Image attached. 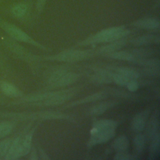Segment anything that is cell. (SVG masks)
<instances>
[{
  "label": "cell",
  "instance_id": "cell-33",
  "mask_svg": "<svg viewBox=\"0 0 160 160\" xmlns=\"http://www.w3.org/2000/svg\"><path fill=\"white\" fill-rule=\"evenodd\" d=\"M30 159H32V160H35V159H38V154L37 152L36 151V149H33L31 152V156H30Z\"/></svg>",
  "mask_w": 160,
  "mask_h": 160
},
{
  "label": "cell",
  "instance_id": "cell-1",
  "mask_svg": "<svg viewBox=\"0 0 160 160\" xmlns=\"http://www.w3.org/2000/svg\"><path fill=\"white\" fill-rule=\"evenodd\" d=\"M131 32L125 26H112L104 29L78 43L79 46H88L99 43L110 42L127 36Z\"/></svg>",
  "mask_w": 160,
  "mask_h": 160
},
{
  "label": "cell",
  "instance_id": "cell-34",
  "mask_svg": "<svg viewBox=\"0 0 160 160\" xmlns=\"http://www.w3.org/2000/svg\"><path fill=\"white\" fill-rule=\"evenodd\" d=\"M0 101H1V98H0Z\"/></svg>",
  "mask_w": 160,
  "mask_h": 160
},
{
  "label": "cell",
  "instance_id": "cell-28",
  "mask_svg": "<svg viewBox=\"0 0 160 160\" xmlns=\"http://www.w3.org/2000/svg\"><path fill=\"white\" fill-rule=\"evenodd\" d=\"M130 79L127 78L126 77L119 74V73H113L112 74V81H114L116 84L123 86H126L128 81Z\"/></svg>",
  "mask_w": 160,
  "mask_h": 160
},
{
  "label": "cell",
  "instance_id": "cell-30",
  "mask_svg": "<svg viewBox=\"0 0 160 160\" xmlns=\"http://www.w3.org/2000/svg\"><path fill=\"white\" fill-rule=\"evenodd\" d=\"M127 88L131 92H134L137 91L139 88V82L136 79H131L128 81L127 84L126 85Z\"/></svg>",
  "mask_w": 160,
  "mask_h": 160
},
{
  "label": "cell",
  "instance_id": "cell-13",
  "mask_svg": "<svg viewBox=\"0 0 160 160\" xmlns=\"http://www.w3.org/2000/svg\"><path fill=\"white\" fill-rule=\"evenodd\" d=\"M160 153V135L159 132L156 134L152 139L149 148V154L148 159H156Z\"/></svg>",
  "mask_w": 160,
  "mask_h": 160
},
{
  "label": "cell",
  "instance_id": "cell-8",
  "mask_svg": "<svg viewBox=\"0 0 160 160\" xmlns=\"http://www.w3.org/2000/svg\"><path fill=\"white\" fill-rule=\"evenodd\" d=\"M160 41V37L158 34H144L130 40V42L135 46H148L152 43L158 44Z\"/></svg>",
  "mask_w": 160,
  "mask_h": 160
},
{
  "label": "cell",
  "instance_id": "cell-2",
  "mask_svg": "<svg viewBox=\"0 0 160 160\" xmlns=\"http://www.w3.org/2000/svg\"><path fill=\"white\" fill-rule=\"evenodd\" d=\"M116 133V128L93 124L91 130V138L88 143L89 147L106 142L112 139Z\"/></svg>",
  "mask_w": 160,
  "mask_h": 160
},
{
  "label": "cell",
  "instance_id": "cell-32",
  "mask_svg": "<svg viewBox=\"0 0 160 160\" xmlns=\"http://www.w3.org/2000/svg\"><path fill=\"white\" fill-rule=\"evenodd\" d=\"M39 154L42 159H50L42 149H39Z\"/></svg>",
  "mask_w": 160,
  "mask_h": 160
},
{
  "label": "cell",
  "instance_id": "cell-16",
  "mask_svg": "<svg viewBox=\"0 0 160 160\" xmlns=\"http://www.w3.org/2000/svg\"><path fill=\"white\" fill-rule=\"evenodd\" d=\"M159 120L157 116H152L146 128V136L148 139H151L159 132Z\"/></svg>",
  "mask_w": 160,
  "mask_h": 160
},
{
  "label": "cell",
  "instance_id": "cell-12",
  "mask_svg": "<svg viewBox=\"0 0 160 160\" xmlns=\"http://www.w3.org/2000/svg\"><path fill=\"white\" fill-rule=\"evenodd\" d=\"M127 43V39H125V38L122 39H120L112 42H110L109 44L102 46L98 49V52L99 53L103 54L104 55L109 54L110 52L116 51L120 49H121L122 47H124Z\"/></svg>",
  "mask_w": 160,
  "mask_h": 160
},
{
  "label": "cell",
  "instance_id": "cell-21",
  "mask_svg": "<svg viewBox=\"0 0 160 160\" xmlns=\"http://www.w3.org/2000/svg\"><path fill=\"white\" fill-rule=\"evenodd\" d=\"M117 73H119L129 79H137L140 74L135 69L130 68H127V67H121V68H118L116 70Z\"/></svg>",
  "mask_w": 160,
  "mask_h": 160
},
{
  "label": "cell",
  "instance_id": "cell-23",
  "mask_svg": "<svg viewBox=\"0 0 160 160\" xmlns=\"http://www.w3.org/2000/svg\"><path fill=\"white\" fill-rule=\"evenodd\" d=\"M28 11V6L24 2L16 4L12 8V13L16 18H22L24 16Z\"/></svg>",
  "mask_w": 160,
  "mask_h": 160
},
{
  "label": "cell",
  "instance_id": "cell-25",
  "mask_svg": "<svg viewBox=\"0 0 160 160\" xmlns=\"http://www.w3.org/2000/svg\"><path fill=\"white\" fill-rule=\"evenodd\" d=\"M14 128V124L9 121H4L0 122V138L9 134Z\"/></svg>",
  "mask_w": 160,
  "mask_h": 160
},
{
  "label": "cell",
  "instance_id": "cell-24",
  "mask_svg": "<svg viewBox=\"0 0 160 160\" xmlns=\"http://www.w3.org/2000/svg\"><path fill=\"white\" fill-rule=\"evenodd\" d=\"M133 142L136 151L137 153L141 154L145 146L146 137L142 134H138L134 137Z\"/></svg>",
  "mask_w": 160,
  "mask_h": 160
},
{
  "label": "cell",
  "instance_id": "cell-5",
  "mask_svg": "<svg viewBox=\"0 0 160 160\" xmlns=\"http://www.w3.org/2000/svg\"><path fill=\"white\" fill-rule=\"evenodd\" d=\"M79 75L65 71H59L54 72L49 79L50 86L54 88H59L71 84L78 78Z\"/></svg>",
  "mask_w": 160,
  "mask_h": 160
},
{
  "label": "cell",
  "instance_id": "cell-7",
  "mask_svg": "<svg viewBox=\"0 0 160 160\" xmlns=\"http://www.w3.org/2000/svg\"><path fill=\"white\" fill-rule=\"evenodd\" d=\"M134 27L149 30H157L159 29V19L156 18H146L138 19L132 23Z\"/></svg>",
  "mask_w": 160,
  "mask_h": 160
},
{
  "label": "cell",
  "instance_id": "cell-9",
  "mask_svg": "<svg viewBox=\"0 0 160 160\" xmlns=\"http://www.w3.org/2000/svg\"><path fill=\"white\" fill-rule=\"evenodd\" d=\"M22 138L20 136L12 140L10 148L4 158L6 160L16 159L21 157V148Z\"/></svg>",
  "mask_w": 160,
  "mask_h": 160
},
{
  "label": "cell",
  "instance_id": "cell-18",
  "mask_svg": "<svg viewBox=\"0 0 160 160\" xmlns=\"http://www.w3.org/2000/svg\"><path fill=\"white\" fill-rule=\"evenodd\" d=\"M106 56L110 58L119 59L122 61H131V62L134 61L136 59V58L132 55L131 52L128 51H114L106 54Z\"/></svg>",
  "mask_w": 160,
  "mask_h": 160
},
{
  "label": "cell",
  "instance_id": "cell-6",
  "mask_svg": "<svg viewBox=\"0 0 160 160\" xmlns=\"http://www.w3.org/2000/svg\"><path fill=\"white\" fill-rule=\"evenodd\" d=\"M76 89H69L66 90H61L59 91L52 92V95L48 99L41 101V103H36V104H41L45 106H52L61 104L71 99L74 94Z\"/></svg>",
  "mask_w": 160,
  "mask_h": 160
},
{
  "label": "cell",
  "instance_id": "cell-19",
  "mask_svg": "<svg viewBox=\"0 0 160 160\" xmlns=\"http://www.w3.org/2000/svg\"><path fill=\"white\" fill-rule=\"evenodd\" d=\"M34 130L35 128L32 129L22 139L21 148V156H24L29 152L32 142V138L33 136Z\"/></svg>",
  "mask_w": 160,
  "mask_h": 160
},
{
  "label": "cell",
  "instance_id": "cell-35",
  "mask_svg": "<svg viewBox=\"0 0 160 160\" xmlns=\"http://www.w3.org/2000/svg\"><path fill=\"white\" fill-rule=\"evenodd\" d=\"M0 158H1V157H0Z\"/></svg>",
  "mask_w": 160,
  "mask_h": 160
},
{
  "label": "cell",
  "instance_id": "cell-15",
  "mask_svg": "<svg viewBox=\"0 0 160 160\" xmlns=\"http://www.w3.org/2000/svg\"><path fill=\"white\" fill-rule=\"evenodd\" d=\"M116 104V102L112 101L101 102L92 106L89 110V114L93 116H98L104 112L108 109Z\"/></svg>",
  "mask_w": 160,
  "mask_h": 160
},
{
  "label": "cell",
  "instance_id": "cell-17",
  "mask_svg": "<svg viewBox=\"0 0 160 160\" xmlns=\"http://www.w3.org/2000/svg\"><path fill=\"white\" fill-rule=\"evenodd\" d=\"M106 96V93L103 91L96 92V93H94L93 94L89 95L88 96H86L84 98L79 99L76 101L72 102L71 104H68V106H67L68 107H71V106H76V105H78V104H84V103H87V102H90L98 101V100L102 99L104 98Z\"/></svg>",
  "mask_w": 160,
  "mask_h": 160
},
{
  "label": "cell",
  "instance_id": "cell-22",
  "mask_svg": "<svg viewBox=\"0 0 160 160\" xmlns=\"http://www.w3.org/2000/svg\"><path fill=\"white\" fill-rule=\"evenodd\" d=\"M134 63L138 64L139 65L144 66L147 68H159V60L158 59H135L134 61Z\"/></svg>",
  "mask_w": 160,
  "mask_h": 160
},
{
  "label": "cell",
  "instance_id": "cell-20",
  "mask_svg": "<svg viewBox=\"0 0 160 160\" xmlns=\"http://www.w3.org/2000/svg\"><path fill=\"white\" fill-rule=\"evenodd\" d=\"M112 146L117 152L126 151L129 147V140L126 136L121 135L115 139Z\"/></svg>",
  "mask_w": 160,
  "mask_h": 160
},
{
  "label": "cell",
  "instance_id": "cell-31",
  "mask_svg": "<svg viewBox=\"0 0 160 160\" xmlns=\"http://www.w3.org/2000/svg\"><path fill=\"white\" fill-rule=\"evenodd\" d=\"M48 0H37L36 1V11L38 14H41Z\"/></svg>",
  "mask_w": 160,
  "mask_h": 160
},
{
  "label": "cell",
  "instance_id": "cell-29",
  "mask_svg": "<svg viewBox=\"0 0 160 160\" xmlns=\"http://www.w3.org/2000/svg\"><path fill=\"white\" fill-rule=\"evenodd\" d=\"M138 158L136 156L128 154L126 151L118 152L114 157V159L116 160H134Z\"/></svg>",
  "mask_w": 160,
  "mask_h": 160
},
{
  "label": "cell",
  "instance_id": "cell-3",
  "mask_svg": "<svg viewBox=\"0 0 160 160\" xmlns=\"http://www.w3.org/2000/svg\"><path fill=\"white\" fill-rule=\"evenodd\" d=\"M0 26L11 38H12V39L21 42L31 44L42 49H46V47H44L43 45L39 43L38 42L36 41L27 33H26L21 29L17 27L16 26L6 22H1Z\"/></svg>",
  "mask_w": 160,
  "mask_h": 160
},
{
  "label": "cell",
  "instance_id": "cell-27",
  "mask_svg": "<svg viewBox=\"0 0 160 160\" xmlns=\"http://www.w3.org/2000/svg\"><path fill=\"white\" fill-rule=\"evenodd\" d=\"M131 52L136 58H146L148 56H151L153 53V51L152 49H150L139 48V49H133Z\"/></svg>",
  "mask_w": 160,
  "mask_h": 160
},
{
  "label": "cell",
  "instance_id": "cell-10",
  "mask_svg": "<svg viewBox=\"0 0 160 160\" xmlns=\"http://www.w3.org/2000/svg\"><path fill=\"white\" fill-rule=\"evenodd\" d=\"M149 111L146 110L137 114L132 121V129L136 132L142 131L146 126V120L149 116Z\"/></svg>",
  "mask_w": 160,
  "mask_h": 160
},
{
  "label": "cell",
  "instance_id": "cell-11",
  "mask_svg": "<svg viewBox=\"0 0 160 160\" xmlns=\"http://www.w3.org/2000/svg\"><path fill=\"white\" fill-rule=\"evenodd\" d=\"M0 89L7 96L19 98L22 96V92L13 84L2 81L0 82Z\"/></svg>",
  "mask_w": 160,
  "mask_h": 160
},
{
  "label": "cell",
  "instance_id": "cell-14",
  "mask_svg": "<svg viewBox=\"0 0 160 160\" xmlns=\"http://www.w3.org/2000/svg\"><path fill=\"white\" fill-rule=\"evenodd\" d=\"M112 72L101 70L91 76V81L96 83H109L112 81Z\"/></svg>",
  "mask_w": 160,
  "mask_h": 160
},
{
  "label": "cell",
  "instance_id": "cell-26",
  "mask_svg": "<svg viewBox=\"0 0 160 160\" xmlns=\"http://www.w3.org/2000/svg\"><path fill=\"white\" fill-rule=\"evenodd\" d=\"M12 139L6 138L0 142V157L3 158L8 153L12 142Z\"/></svg>",
  "mask_w": 160,
  "mask_h": 160
},
{
  "label": "cell",
  "instance_id": "cell-4",
  "mask_svg": "<svg viewBox=\"0 0 160 160\" xmlns=\"http://www.w3.org/2000/svg\"><path fill=\"white\" fill-rule=\"evenodd\" d=\"M92 54V52L89 51L70 49L62 51L55 56L48 58V59L62 62H76L84 59Z\"/></svg>",
  "mask_w": 160,
  "mask_h": 160
}]
</instances>
